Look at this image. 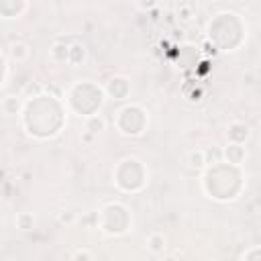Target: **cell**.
Instances as JSON below:
<instances>
[{
  "instance_id": "obj_1",
  "label": "cell",
  "mask_w": 261,
  "mask_h": 261,
  "mask_svg": "<svg viewBox=\"0 0 261 261\" xmlns=\"http://www.w3.org/2000/svg\"><path fill=\"white\" fill-rule=\"evenodd\" d=\"M106 92H108V96L114 98V100H124V98L128 96V92H130V84H128L126 77L116 75V77H110V80H108Z\"/></svg>"
},
{
  "instance_id": "obj_2",
  "label": "cell",
  "mask_w": 261,
  "mask_h": 261,
  "mask_svg": "<svg viewBox=\"0 0 261 261\" xmlns=\"http://www.w3.org/2000/svg\"><path fill=\"white\" fill-rule=\"evenodd\" d=\"M226 135H228L230 143H245L249 139V126L245 122H241V120H234V122L228 124Z\"/></svg>"
},
{
  "instance_id": "obj_3",
  "label": "cell",
  "mask_w": 261,
  "mask_h": 261,
  "mask_svg": "<svg viewBox=\"0 0 261 261\" xmlns=\"http://www.w3.org/2000/svg\"><path fill=\"white\" fill-rule=\"evenodd\" d=\"M69 47L71 45H67L63 41H55L53 47L49 49V59L53 63H65V61H69Z\"/></svg>"
},
{
  "instance_id": "obj_4",
  "label": "cell",
  "mask_w": 261,
  "mask_h": 261,
  "mask_svg": "<svg viewBox=\"0 0 261 261\" xmlns=\"http://www.w3.org/2000/svg\"><path fill=\"white\" fill-rule=\"evenodd\" d=\"M222 155L228 159V163H232V165H241L247 153H245L243 143H230V141H228V145H226V149H224Z\"/></svg>"
},
{
  "instance_id": "obj_5",
  "label": "cell",
  "mask_w": 261,
  "mask_h": 261,
  "mask_svg": "<svg viewBox=\"0 0 261 261\" xmlns=\"http://www.w3.org/2000/svg\"><path fill=\"white\" fill-rule=\"evenodd\" d=\"M12 61H24L27 57H29V47L24 45V43H20V41H16V43H10L8 45V49L4 51Z\"/></svg>"
},
{
  "instance_id": "obj_6",
  "label": "cell",
  "mask_w": 261,
  "mask_h": 261,
  "mask_svg": "<svg viewBox=\"0 0 261 261\" xmlns=\"http://www.w3.org/2000/svg\"><path fill=\"white\" fill-rule=\"evenodd\" d=\"M165 237L161 234V232H151L149 234V239H147V249L153 253V255H159V253H163L165 251Z\"/></svg>"
},
{
  "instance_id": "obj_7",
  "label": "cell",
  "mask_w": 261,
  "mask_h": 261,
  "mask_svg": "<svg viewBox=\"0 0 261 261\" xmlns=\"http://www.w3.org/2000/svg\"><path fill=\"white\" fill-rule=\"evenodd\" d=\"M84 59H86V47H84L82 43H73V45L69 47V61H67V63L80 65Z\"/></svg>"
},
{
  "instance_id": "obj_8",
  "label": "cell",
  "mask_w": 261,
  "mask_h": 261,
  "mask_svg": "<svg viewBox=\"0 0 261 261\" xmlns=\"http://www.w3.org/2000/svg\"><path fill=\"white\" fill-rule=\"evenodd\" d=\"M188 163H190V167H194V169L204 167V165H206V151H204V149H194V151H190Z\"/></svg>"
},
{
  "instance_id": "obj_9",
  "label": "cell",
  "mask_w": 261,
  "mask_h": 261,
  "mask_svg": "<svg viewBox=\"0 0 261 261\" xmlns=\"http://www.w3.org/2000/svg\"><path fill=\"white\" fill-rule=\"evenodd\" d=\"M18 108H20V102L16 100V96H6V98H2V112H4L6 116H14V114L18 112Z\"/></svg>"
},
{
  "instance_id": "obj_10",
  "label": "cell",
  "mask_w": 261,
  "mask_h": 261,
  "mask_svg": "<svg viewBox=\"0 0 261 261\" xmlns=\"http://www.w3.org/2000/svg\"><path fill=\"white\" fill-rule=\"evenodd\" d=\"M104 126H106V122H104V118H102L100 114H92V116L86 120V130H90V133H94V135L102 133Z\"/></svg>"
},
{
  "instance_id": "obj_11",
  "label": "cell",
  "mask_w": 261,
  "mask_h": 261,
  "mask_svg": "<svg viewBox=\"0 0 261 261\" xmlns=\"http://www.w3.org/2000/svg\"><path fill=\"white\" fill-rule=\"evenodd\" d=\"M16 226H18L20 230H31V228L35 226L33 214H31V212H20V214L16 216Z\"/></svg>"
},
{
  "instance_id": "obj_12",
  "label": "cell",
  "mask_w": 261,
  "mask_h": 261,
  "mask_svg": "<svg viewBox=\"0 0 261 261\" xmlns=\"http://www.w3.org/2000/svg\"><path fill=\"white\" fill-rule=\"evenodd\" d=\"M241 259H247V261H261V247H251L249 251H245L241 255Z\"/></svg>"
},
{
  "instance_id": "obj_13",
  "label": "cell",
  "mask_w": 261,
  "mask_h": 261,
  "mask_svg": "<svg viewBox=\"0 0 261 261\" xmlns=\"http://www.w3.org/2000/svg\"><path fill=\"white\" fill-rule=\"evenodd\" d=\"M73 261H80V259H94V253L92 251H88V249H77V251H73L71 255H69Z\"/></svg>"
},
{
  "instance_id": "obj_14",
  "label": "cell",
  "mask_w": 261,
  "mask_h": 261,
  "mask_svg": "<svg viewBox=\"0 0 261 261\" xmlns=\"http://www.w3.org/2000/svg\"><path fill=\"white\" fill-rule=\"evenodd\" d=\"M137 6L141 10H153L157 6V0H137Z\"/></svg>"
},
{
  "instance_id": "obj_15",
  "label": "cell",
  "mask_w": 261,
  "mask_h": 261,
  "mask_svg": "<svg viewBox=\"0 0 261 261\" xmlns=\"http://www.w3.org/2000/svg\"><path fill=\"white\" fill-rule=\"evenodd\" d=\"M179 12H181V18H184V20H188V18H190V6H181V10H179Z\"/></svg>"
},
{
  "instance_id": "obj_16",
  "label": "cell",
  "mask_w": 261,
  "mask_h": 261,
  "mask_svg": "<svg viewBox=\"0 0 261 261\" xmlns=\"http://www.w3.org/2000/svg\"><path fill=\"white\" fill-rule=\"evenodd\" d=\"M92 137H94V133L86 130V133H84V137H82V141H84V143H90V141H92Z\"/></svg>"
}]
</instances>
